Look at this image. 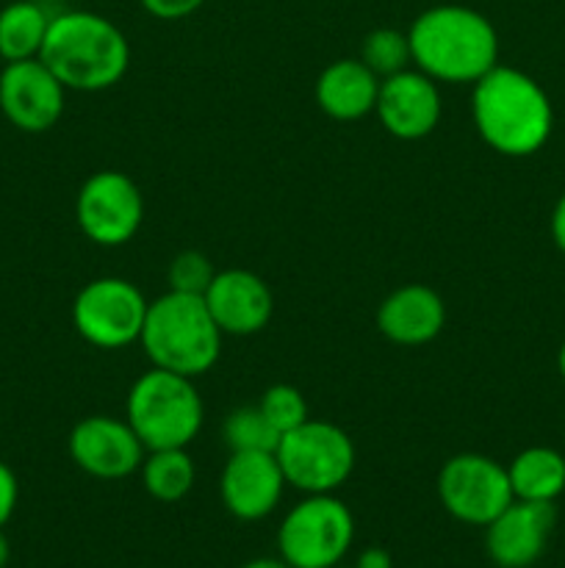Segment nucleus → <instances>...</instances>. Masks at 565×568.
<instances>
[{
	"mask_svg": "<svg viewBox=\"0 0 565 568\" xmlns=\"http://www.w3.org/2000/svg\"><path fill=\"white\" fill-rule=\"evenodd\" d=\"M446 322V305L435 288L424 283H408L382 300L377 311V327L382 336L402 347L430 344Z\"/></svg>",
	"mask_w": 565,
	"mask_h": 568,
	"instance_id": "obj_17",
	"label": "nucleus"
},
{
	"mask_svg": "<svg viewBox=\"0 0 565 568\" xmlns=\"http://www.w3.org/2000/svg\"><path fill=\"white\" fill-rule=\"evenodd\" d=\"M355 541V519L332 494H308L277 532L280 558L291 568H336Z\"/></svg>",
	"mask_w": 565,
	"mask_h": 568,
	"instance_id": "obj_6",
	"label": "nucleus"
},
{
	"mask_svg": "<svg viewBox=\"0 0 565 568\" xmlns=\"http://www.w3.org/2000/svg\"><path fill=\"white\" fill-rule=\"evenodd\" d=\"M438 497L452 519L471 527H487L515 499L507 469L476 453L454 455L443 464Z\"/></svg>",
	"mask_w": 565,
	"mask_h": 568,
	"instance_id": "obj_9",
	"label": "nucleus"
},
{
	"mask_svg": "<svg viewBox=\"0 0 565 568\" xmlns=\"http://www.w3.org/2000/svg\"><path fill=\"white\" fill-rule=\"evenodd\" d=\"M336 568H347V566H336ZM355 568V566H352Z\"/></svg>",
	"mask_w": 565,
	"mask_h": 568,
	"instance_id": "obj_33",
	"label": "nucleus"
},
{
	"mask_svg": "<svg viewBox=\"0 0 565 568\" xmlns=\"http://www.w3.org/2000/svg\"><path fill=\"white\" fill-rule=\"evenodd\" d=\"M53 14L44 11L37 0H14V3L0 9V59L25 61L39 59L44 37Z\"/></svg>",
	"mask_w": 565,
	"mask_h": 568,
	"instance_id": "obj_20",
	"label": "nucleus"
},
{
	"mask_svg": "<svg viewBox=\"0 0 565 568\" xmlns=\"http://www.w3.org/2000/svg\"><path fill=\"white\" fill-rule=\"evenodd\" d=\"M286 477L275 453H230L222 471V503L236 519H266L280 505Z\"/></svg>",
	"mask_w": 565,
	"mask_h": 568,
	"instance_id": "obj_16",
	"label": "nucleus"
},
{
	"mask_svg": "<svg viewBox=\"0 0 565 568\" xmlns=\"http://www.w3.org/2000/svg\"><path fill=\"white\" fill-rule=\"evenodd\" d=\"M557 366H559V375H563V381H565V342H563V347H559V355H557Z\"/></svg>",
	"mask_w": 565,
	"mask_h": 568,
	"instance_id": "obj_32",
	"label": "nucleus"
},
{
	"mask_svg": "<svg viewBox=\"0 0 565 568\" xmlns=\"http://www.w3.org/2000/svg\"><path fill=\"white\" fill-rule=\"evenodd\" d=\"M64 83L42 59L9 61L0 72V111L22 133H44L64 114Z\"/></svg>",
	"mask_w": 565,
	"mask_h": 568,
	"instance_id": "obj_11",
	"label": "nucleus"
},
{
	"mask_svg": "<svg viewBox=\"0 0 565 568\" xmlns=\"http://www.w3.org/2000/svg\"><path fill=\"white\" fill-rule=\"evenodd\" d=\"M242 568H291L282 558H255L249 564H244Z\"/></svg>",
	"mask_w": 565,
	"mask_h": 568,
	"instance_id": "obj_30",
	"label": "nucleus"
},
{
	"mask_svg": "<svg viewBox=\"0 0 565 568\" xmlns=\"http://www.w3.org/2000/svg\"><path fill=\"white\" fill-rule=\"evenodd\" d=\"M39 59L50 67L64 89L103 92L122 81L131 64L125 33L94 11L53 14Z\"/></svg>",
	"mask_w": 565,
	"mask_h": 568,
	"instance_id": "obj_3",
	"label": "nucleus"
},
{
	"mask_svg": "<svg viewBox=\"0 0 565 568\" xmlns=\"http://www.w3.org/2000/svg\"><path fill=\"white\" fill-rule=\"evenodd\" d=\"M225 444L230 453H275L280 444V433L271 427L260 405H244L227 414Z\"/></svg>",
	"mask_w": 565,
	"mask_h": 568,
	"instance_id": "obj_22",
	"label": "nucleus"
},
{
	"mask_svg": "<svg viewBox=\"0 0 565 568\" xmlns=\"http://www.w3.org/2000/svg\"><path fill=\"white\" fill-rule=\"evenodd\" d=\"M138 3L155 20H183L194 14L205 0H138Z\"/></svg>",
	"mask_w": 565,
	"mask_h": 568,
	"instance_id": "obj_26",
	"label": "nucleus"
},
{
	"mask_svg": "<svg viewBox=\"0 0 565 568\" xmlns=\"http://www.w3.org/2000/svg\"><path fill=\"white\" fill-rule=\"evenodd\" d=\"M210 316L227 336H253L271 320L275 297L260 275L249 270L216 272L203 294Z\"/></svg>",
	"mask_w": 565,
	"mask_h": 568,
	"instance_id": "obj_15",
	"label": "nucleus"
},
{
	"mask_svg": "<svg viewBox=\"0 0 565 568\" xmlns=\"http://www.w3.org/2000/svg\"><path fill=\"white\" fill-rule=\"evenodd\" d=\"M355 568H393V558L382 547H371L366 552H360Z\"/></svg>",
	"mask_w": 565,
	"mask_h": 568,
	"instance_id": "obj_28",
	"label": "nucleus"
},
{
	"mask_svg": "<svg viewBox=\"0 0 565 568\" xmlns=\"http://www.w3.org/2000/svg\"><path fill=\"white\" fill-rule=\"evenodd\" d=\"M554 521H557L554 503L513 499L485 527L487 558L499 568H530L546 552Z\"/></svg>",
	"mask_w": 565,
	"mask_h": 568,
	"instance_id": "obj_14",
	"label": "nucleus"
},
{
	"mask_svg": "<svg viewBox=\"0 0 565 568\" xmlns=\"http://www.w3.org/2000/svg\"><path fill=\"white\" fill-rule=\"evenodd\" d=\"M17 499H20V483L9 466L0 460V530L9 525V519L17 510Z\"/></svg>",
	"mask_w": 565,
	"mask_h": 568,
	"instance_id": "obj_27",
	"label": "nucleus"
},
{
	"mask_svg": "<svg viewBox=\"0 0 565 568\" xmlns=\"http://www.w3.org/2000/svg\"><path fill=\"white\" fill-rule=\"evenodd\" d=\"M144 453L147 449L127 419L94 414L78 422L70 433L72 464L97 480H122L133 475L142 466Z\"/></svg>",
	"mask_w": 565,
	"mask_h": 568,
	"instance_id": "obj_12",
	"label": "nucleus"
},
{
	"mask_svg": "<svg viewBox=\"0 0 565 568\" xmlns=\"http://www.w3.org/2000/svg\"><path fill=\"white\" fill-rule=\"evenodd\" d=\"M552 236H554V244H557V247L565 253V194L557 200V205H554Z\"/></svg>",
	"mask_w": 565,
	"mask_h": 568,
	"instance_id": "obj_29",
	"label": "nucleus"
},
{
	"mask_svg": "<svg viewBox=\"0 0 565 568\" xmlns=\"http://www.w3.org/2000/svg\"><path fill=\"white\" fill-rule=\"evenodd\" d=\"M443 100L438 81L421 70H402L380 81L374 114L391 136L413 142L430 136L441 122Z\"/></svg>",
	"mask_w": 565,
	"mask_h": 568,
	"instance_id": "obj_13",
	"label": "nucleus"
},
{
	"mask_svg": "<svg viewBox=\"0 0 565 568\" xmlns=\"http://www.w3.org/2000/svg\"><path fill=\"white\" fill-rule=\"evenodd\" d=\"M360 61H363L380 81L382 78L408 70V64L413 61L408 33L397 31V28H374V31H369L363 37V44H360Z\"/></svg>",
	"mask_w": 565,
	"mask_h": 568,
	"instance_id": "obj_23",
	"label": "nucleus"
},
{
	"mask_svg": "<svg viewBox=\"0 0 565 568\" xmlns=\"http://www.w3.org/2000/svg\"><path fill=\"white\" fill-rule=\"evenodd\" d=\"M150 303L125 277H97L78 292L72 325L78 336L100 349H120L138 342Z\"/></svg>",
	"mask_w": 565,
	"mask_h": 568,
	"instance_id": "obj_8",
	"label": "nucleus"
},
{
	"mask_svg": "<svg viewBox=\"0 0 565 568\" xmlns=\"http://www.w3.org/2000/svg\"><path fill=\"white\" fill-rule=\"evenodd\" d=\"M194 377L155 369L138 377L127 392V425L144 449L188 447L203 427L205 408Z\"/></svg>",
	"mask_w": 565,
	"mask_h": 568,
	"instance_id": "obj_5",
	"label": "nucleus"
},
{
	"mask_svg": "<svg viewBox=\"0 0 565 568\" xmlns=\"http://www.w3.org/2000/svg\"><path fill=\"white\" fill-rule=\"evenodd\" d=\"M288 486L305 494H332L355 469V444L330 422L308 419L280 438L275 449Z\"/></svg>",
	"mask_w": 565,
	"mask_h": 568,
	"instance_id": "obj_7",
	"label": "nucleus"
},
{
	"mask_svg": "<svg viewBox=\"0 0 565 568\" xmlns=\"http://www.w3.org/2000/svg\"><path fill=\"white\" fill-rule=\"evenodd\" d=\"M9 560H11V544L9 538L3 536V530H0V568L9 566Z\"/></svg>",
	"mask_w": 565,
	"mask_h": 568,
	"instance_id": "obj_31",
	"label": "nucleus"
},
{
	"mask_svg": "<svg viewBox=\"0 0 565 568\" xmlns=\"http://www.w3.org/2000/svg\"><path fill=\"white\" fill-rule=\"evenodd\" d=\"M214 266H210L208 255H203L199 250H183L175 258L170 261V270H166V283H170V292L181 294H199L203 297L205 288L214 281Z\"/></svg>",
	"mask_w": 565,
	"mask_h": 568,
	"instance_id": "obj_25",
	"label": "nucleus"
},
{
	"mask_svg": "<svg viewBox=\"0 0 565 568\" xmlns=\"http://www.w3.org/2000/svg\"><path fill=\"white\" fill-rule=\"evenodd\" d=\"M222 336L199 294L166 292L150 303L138 342L155 369L199 377L219 361Z\"/></svg>",
	"mask_w": 565,
	"mask_h": 568,
	"instance_id": "obj_4",
	"label": "nucleus"
},
{
	"mask_svg": "<svg viewBox=\"0 0 565 568\" xmlns=\"http://www.w3.org/2000/svg\"><path fill=\"white\" fill-rule=\"evenodd\" d=\"M260 410H264L266 419L271 422L280 438L286 433H291L294 427H299L302 422H308V403L299 394V388L286 386V383H277V386L266 388V394L260 397Z\"/></svg>",
	"mask_w": 565,
	"mask_h": 568,
	"instance_id": "obj_24",
	"label": "nucleus"
},
{
	"mask_svg": "<svg viewBox=\"0 0 565 568\" xmlns=\"http://www.w3.org/2000/svg\"><path fill=\"white\" fill-rule=\"evenodd\" d=\"M471 116L482 142L510 159L537 153L552 136V100L541 83L515 67L496 64L474 83Z\"/></svg>",
	"mask_w": 565,
	"mask_h": 568,
	"instance_id": "obj_1",
	"label": "nucleus"
},
{
	"mask_svg": "<svg viewBox=\"0 0 565 568\" xmlns=\"http://www.w3.org/2000/svg\"><path fill=\"white\" fill-rule=\"evenodd\" d=\"M415 67L443 83H476L499 64L493 22L469 6H432L408 31Z\"/></svg>",
	"mask_w": 565,
	"mask_h": 568,
	"instance_id": "obj_2",
	"label": "nucleus"
},
{
	"mask_svg": "<svg viewBox=\"0 0 565 568\" xmlns=\"http://www.w3.org/2000/svg\"><path fill=\"white\" fill-rule=\"evenodd\" d=\"M380 78L360 59H338L316 78V103L327 116L341 122L363 120L377 105Z\"/></svg>",
	"mask_w": 565,
	"mask_h": 568,
	"instance_id": "obj_18",
	"label": "nucleus"
},
{
	"mask_svg": "<svg viewBox=\"0 0 565 568\" xmlns=\"http://www.w3.org/2000/svg\"><path fill=\"white\" fill-rule=\"evenodd\" d=\"M75 220L83 236L100 247H120L138 233L144 200L136 183L116 170H100L83 181L75 200Z\"/></svg>",
	"mask_w": 565,
	"mask_h": 568,
	"instance_id": "obj_10",
	"label": "nucleus"
},
{
	"mask_svg": "<svg viewBox=\"0 0 565 568\" xmlns=\"http://www.w3.org/2000/svg\"><path fill=\"white\" fill-rule=\"evenodd\" d=\"M142 471V486L158 503H181L188 497L197 480V469H194L192 455L186 447L175 449H150L147 458L138 466Z\"/></svg>",
	"mask_w": 565,
	"mask_h": 568,
	"instance_id": "obj_21",
	"label": "nucleus"
},
{
	"mask_svg": "<svg viewBox=\"0 0 565 568\" xmlns=\"http://www.w3.org/2000/svg\"><path fill=\"white\" fill-rule=\"evenodd\" d=\"M515 499L554 503L565 491V458L552 447H530L507 466Z\"/></svg>",
	"mask_w": 565,
	"mask_h": 568,
	"instance_id": "obj_19",
	"label": "nucleus"
}]
</instances>
